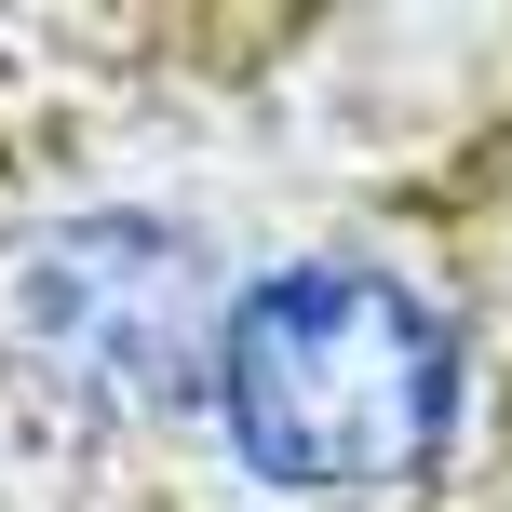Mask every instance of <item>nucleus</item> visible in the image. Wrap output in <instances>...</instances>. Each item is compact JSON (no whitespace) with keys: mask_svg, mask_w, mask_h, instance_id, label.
<instances>
[{"mask_svg":"<svg viewBox=\"0 0 512 512\" xmlns=\"http://www.w3.org/2000/svg\"><path fill=\"white\" fill-rule=\"evenodd\" d=\"M472 324L391 256H270L230 283L203 418L297 512H405L472 459Z\"/></svg>","mask_w":512,"mask_h":512,"instance_id":"nucleus-1","label":"nucleus"},{"mask_svg":"<svg viewBox=\"0 0 512 512\" xmlns=\"http://www.w3.org/2000/svg\"><path fill=\"white\" fill-rule=\"evenodd\" d=\"M230 283L176 203H54L0 243V364L68 418H203Z\"/></svg>","mask_w":512,"mask_h":512,"instance_id":"nucleus-2","label":"nucleus"}]
</instances>
